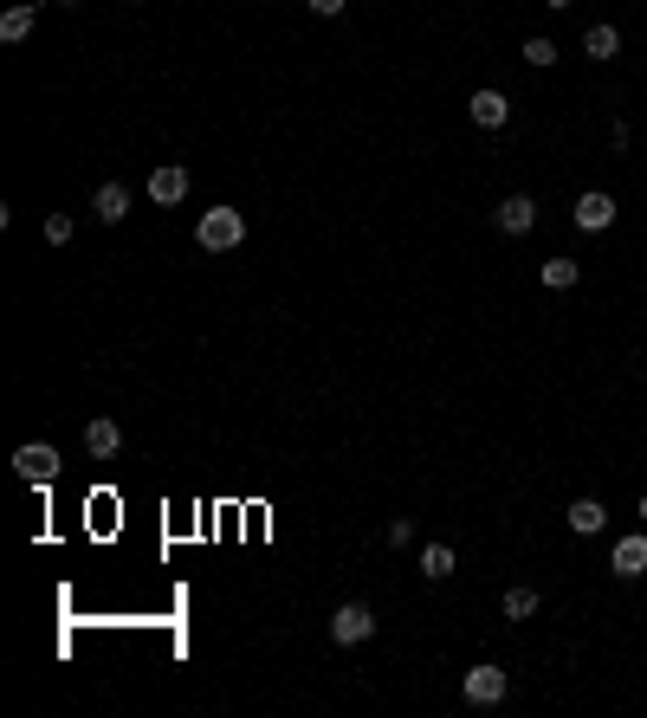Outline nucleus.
<instances>
[{"label":"nucleus","instance_id":"f257e3e1","mask_svg":"<svg viewBox=\"0 0 647 718\" xmlns=\"http://www.w3.org/2000/svg\"><path fill=\"white\" fill-rule=\"evenodd\" d=\"M195 246L201 253H233V246H246V214L240 207H208V214L195 220Z\"/></svg>","mask_w":647,"mask_h":718},{"label":"nucleus","instance_id":"f03ea898","mask_svg":"<svg viewBox=\"0 0 647 718\" xmlns=\"http://www.w3.org/2000/svg\"><path fill=\"white\" fill-rule=\"evenodd\" d=\"M460 693H466V706H505V693H512V680H505V667H492V660H479V667H466Z\"/></svg>","mask_w":647,"mask_h":718},{"label":"nucleus","instance_id":"7ed1b4c3","mask_svg":"<svg viewBox=\"0 0 647 718\" xmlns=\"http://www.w3.org/2000/svg\"><path fill=\"white\" fill-rule=\"evenodd\" d=\"M369 634H376V609H369V602H343V609L330 615V641L337 647H363Z\"/></svg>","mask_w":647,"mask_h":718},{"label":"nucleus","instance_id":"20e7f679","mask_svg":"<svg viewBox=\"0 0 647 718\" xmlns=\"http://www.w3.org/2000/svg\"><path fill=\"white\" fill-rule=\"evenodd\" d=\"M13 473H20L26 486H52V479H59V447H46V440H26V447L13 453Z\"/></svg>","mask_w":647,"mask_h":718},{"label":"nucleus","instance_id":"39448f33","mask_svg":"<svg viewBox=\"0 0 647 718\" xmlns=\"http://www.w3.org/2000/svg\"><path fill=\"white\" fill-rule=\"evenodd\" d=\"M492 227H499L505 240H525V233L538 227V201L531 195H505L499 207H492Z\"/></svg>","mask_w":647,"mask_h":718},{"label":"nucleus","instance_id":"423d86ee","mask_svg":"<svg viewBox=\"0 0 647 718\" xmlns=\"http://www.w3.org/2000/svg\"><path fill=\"white\" fill-rule=\"evenodd\" d=\"M609 570L622 576V583H641V576H647V531L615 537V557H609Z\"/></svg>","mask_w":647,"mask_h":718},{"label":"nucleus","instance_id":"0eeeda50","mask_svg":"<svg viewBox=\"0 0 647 718\" xmlns=\"http://www.w3.org/2000/svg\"><path fill=\"white\" fill-rule=\"evenodd\" d=\"M576 227L583 233H609L615 227V195H602V188H589V195H576Z\"/></svg>","mask_w":647,"mask_h":718},{"label":"nucleus","instance_id":"6e6552de","mask_svg":"<svg viewBox=\"0 0 647 718\" xmlns=\"http://www.w3.org/2000/svg\"><path fill=\"white\" fill-rule=\"evenodd\" d=\"M466 117L479 123V130H505V123H512V104H505V91H473V98H466Z\"/></svg>","mask_w":647,"mask_h":718},{"label":"nucleus","instance_id":"1a4fd4ad","mask_svg":"<svg viewBox=\"0 0 647 718\" xmlns=\"http://www.w3.org/2000/svg\"><path fill=\"white\" fill-rule=\"evenodd\" d=\"M149 201H156V207H182V201H188V169L162 162V169L149 175Z\"/></svg>","mask_w":647,"mask_h":718},{"label":"nucleus","instance_id":"9d476101","mask_svg":"<svg viewBox=\"0 0 647 718\" xmlns=\"http://www.w3.org/2000/svg\"><path fill=\"white\" fill-rule=\"evenodd\" d=\"M563 524H570L576 537H602V531H609V505H602V499H576L570 512H563Z\"/></svg>","mask_w":647,"mask_h":718},{"label":"nucleus","instance_id":"9b49d317","mask_svg":"<svg viewBox=\"0 0 647 718\" xmlns=\"http://www.w3.org/2000/svg\"><path fill=\"white\" fill-rule=\"evenodd\" d=\"M85 447L98 453V460H110V453L123 447V427L110 421V414H91V421H85Z\"/></svg>","mask_w":647,"mask_h":718},{"label":"nucleus","instance_id":"f8f14e48","mask_svg":"<svg viewBox=\"0 0 647 718\" xmlns=\"http://www.w3.org/2000/svg\"><path fill=\"white\" fill-rule=\"evenodd\" d=\"M91 214H98L104 227H117V220L130 214V188H123V182H104L98 195H91Z\"/></svg>","mask_w":647,"mask_h":718},{"label":"nucleus","instance_id":"ddd939ff","mask_svg":"<svg viewBox=\"0 0 647 718\" xmlns=\"http://www.w3.org/2000/svg\"><path fill=\"white\" fill-rule=\"evenodd\" d=\"M33 20H39V0H20V7H7V13H0V39H7V46H20V39L33 33Z\"/></svg>","mask_w":647,"mask_h":718},{"label":"nucleus","instance_id":"4468645a","mask_svg":"<svg viewBox=\"0 0 647 718\" xmlns=\"http://www.w3.org/2000/svg\"><path fill=\"white\" fill-rule=\"evenodd\" d=\"M583 52H589L596 65H609L615 52H622V33H615V26H589V33H583Z\"/></svg>","mask_w":647,"mask_h":718},{"label":"nucleus","instance_id":"2eb2a0df","mask_svg":"<svg viewBox=\"0 0 647 718\" xmlns=\"http://www.w3.org/2000/svg\"><path fill=\"white\" fill-rule=\"evenodd\" d=\"M538 279L550 285V292H570V285L583 279V266H576V259H563V253H557V259H544V266H538Z\"/></svg>","mask_w":647,"mask_h":718},{"label":"nucleus","instance_id":"dca6fc26","mask_svg":"<svg viewBox=\"0 0 647 718\" xmlns=\"http://www.w3.org/2000/svg\"><path fill=\"white\" fill-rule=\"evenodd\" d=\"M538 589H531V583H512V589H505V621H531V615H538Z\"/></svg>","mask_w":647,"mask_h":718},{"label":"nucleus","instance_id":"f3484780","mask_svg":"<svg viewBox=\"0 0 647 718\" xmlns=\"http://www.w3.org/2000/svg\"><path fill=\"white\" fill-rule=\"evenodd\" d=\"M421 576H428V583H447L453 576V544H428L421 550Z\"/></svg>","mask_w":647,"mask_h":718},{"label":"nucleus","instance_id":"a211bd4d","mask_svg":"<svg viewBox=\"0 0 647 718\" xmlns=\"http://www.w3.org/2000/svg\"><path fill=\"white\" fill-rule=\"evenodd\" d=\"M525 65H538V72H544V65H557V39L531 33V39H525Z\"/></svg>","mask_w":647,"mask_h":718},{"label":"nucleus","instance_id":"6ab92c4d","mask_svg":"<svg viewBox=\"0 0 647 718\" xmlns=\"http://www.w3.org/2000/svg\"><path fill=\"white\" fill-rule=\"evenodd\" d=\"M72 227H78L72 214H46V240H52V246H65V240H72Z\"/></svg>","mask_w":647,"mask_h":718},{"label":"nucleus","instance_id":"aec40b11","mask_svg":"<svg viewBox=\"0 0 647 718\" xmlns=\"http://www.w3.org/2000/svg\"><path fill=\"white\" fill-rule=\"evenodd\" d=\"M382 537H389L395 550H402V544H415V518H389V531H382Z\"/></svg>","mask_w":647,"mask_h":718},{"label":"nucleus","instance_id":"412c9836","mask_svg":"<svg viewBox=\"0 0 647 718\" xmlns=\"http://www.w3.org/2000/svg\"><path fill=\"white\" fill-rule=\"evenodd\" d=\"M343 7H350V0H311V13H318V20H337Z\"/></svg>","mask_w":647,"mask_h":718},{"label":"nucleus","instance_id":"4be33fe9","mask_svg":"<svg viewBox=\"0 0 647 718\" xmlns=\"http://www.w3.org/2000/svg\"><path fill=\"white\" fill-rule=\"evenodd\" d=\"M544 7H576V0H544Z\"/></svg>","mask_w":647,"mask_h":718},{"label":"nucleus","instance_id":"5701e85b","mask_svg":"<svg viewBox=\"0 0 647 718\" xmlns=\"http://www.w3.org/2000/svg\"><path fill=\"white\" fill-rule=\"evenodd\" d=\"M52 7H78V0H52Z\"/></svg>","mask_w":647,"mask_h":718},{"label":"nucleus","instance_id":"b1692460","mask_svg":"<svg viewBox=\"0 0 647 718\" xmlns=\"http://www.w3.org/2000/svg\"><path fill=\"white\" fill-rule=\"evenodd\" d=\"M641 518H647V492H641Z\"/></svg>","mask_w":647,"mask_h":718}]
</instances>
